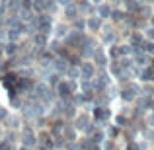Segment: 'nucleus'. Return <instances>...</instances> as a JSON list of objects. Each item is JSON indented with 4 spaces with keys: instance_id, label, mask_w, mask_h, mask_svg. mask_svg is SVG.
Here are the masks:
<instances>
[{
    "instance_id": "nucleus-8",
    "label": "nucleus",
    "mask_w": 154,
    "mask_h": 150,
    "mask_svg": "<svg viewBox=\"0 0 154 150\" xmlns=\"http://www.w3.org/2000/svg\"><path fill=\"white\" fill-rule=\"evenodd\" d=\"M144 39L154 43V26H148L146 29H144Z\"/></svg>"
},
{
    "instance_id": "nucleus-6",
    "label": "nucleus",
    "mask_w": 154,
    "mask_h": 150,
    "mask_svg": "<svg viewBox=\"0 0 154 150\" xmlns=\"http://www.w3.org/2000/svg\"><path fill=\"white\" fill-rule=\"evenodd\" d=\"M139 12H140V18H144V20H150L152 16H154L150 4H144V6H140V8H139Z\"/></svg>"
},
{
    "instance_id": "nucleus-1",
    "label": "nucleus",
    "mask_w": 154,
    "mask_h": 150,
    "mask_svg": "<svg viewBox=\"0 0 154 150\" xmlns=\"http://www.w3.org/2000/svg\"><path fill=\"white\" fill-rule=\"evenodd\" d=\"M18 136H20V144H26V146H31V148L37 146L39 139H37V133H35V129L31 127V125H23V127L20 129Z\"/></svg>"
},
{
    "instance_id": "nucleus-12",
    "label": "nucleus",
    "mask_w": 154,
    "mask_h": 150,
    "mask_svg": "<svg viewBox=\"0 0 154 150\" xmlns=\"http://www.w3.org/2000/svg\"><path fill=\"white\" fill-rule=\"evenodd\" d=\"M115 150H119V148H115Z\"/></svg>"
},
{
    "instance_id": "nucleus-10",
    "label": "nucleus",
    "mask_w": 154,
    "mask_h": 150,
    "mask_svg": "<svg viewBox=\"0 0 154 150\" xmlns=\"http://www.w3.org/2000/svg\"><path fill=\"white\" fill-rule=\"evenodd\" d=\"M90 2H92V4H98V6H100V4H102L103 0H90Z\"/></svg>"
},
{
    "instance_id": "nucleus-9",
    "label": "nucleus",
    "mask_w": 154,
    "mask_h": 150,
    "mask_svg": "<svg viewBox=\"0 0 154 150\" xmlns=\"http://www.w3.org/2000/svg\"><path fill=\"white\" fill-rule=\"evenodd\" d=\"M14 150H35V148H31V146H26V144H18Z\"/></svg>"
},
{
    "instance_id": "nucleus-5",
    "label": "nucleus",
    "mask_w": 154,
    "mask_h": 150,
    "mask_svg": "<svg viewBox=\"0 0 154 150\" xmlns=\"http://www.w3.org/2000/svg\"><path fill=\"white\" fill-rule=\"evenodd\" d=\"M63 136H64V140H66V142H76V140L80 139V133L74 129V125H66V127H64V131H63Z\"/></svg>"
},
{
    "instance_id": "nucleus-7",
    "label": "nucleus",
    "mask_w": 154,
    "mask_h": 150,
    "mask_svg": "<svg viewBox=\"0 0 154 150\" xmlns=\"http://www.w3.org/2000/svg\"><path fill=\"white\" fill-rule=\"evenodd\" d=\"M109 16H111V8L107 6V4H105V6H100L98 8V18H109Z\"/></svg>"
},
{
    "instance_id": "nucleus-3",
    "label": "nucleus",
    "mask_w": 154,
    "mask_h": 150,
    "mask_svg": "<svg viewBox=\"0 0 154 150\" xmlns=\"http://www.w3.org/2000/svg\"><path fill=\"white\" fill-rule=\"evenodd\" d=\"M133 63H135L137 68H144V66H150L152 64V57H148L144 51H137L133 55Z\"/></svg>"
},
{
    "instance_id": "nucleus-11",
    "label": "nucleus",
    "mask_w": 154,
    "mask_h": 150,
    "mask_svg": "<svg viewBox=\"0 0 154 150\" xmlns=\"http://www.w3.org/2000/svg\"><path fill=\"white\" fill-rule=\"evenodd\" d=\"M148 22H150V26H154V16H152V18H150V20H148Z\"/></svg>"
},
{
    "instance_id": "nucleus-4",
    "label": "nucleus",
    "mask_w": 154,
    "mask_h": 150,
    "mask_svg": "<svg viewBox=\"0 0 154 150\" xmlns=\"http://www.w3.org/2000/svg\"><path fill=\"white\" fill-rule=\"evenodd\" d=\"M102 18H98V16H88L86 18V29L92 31V33H96V31L102 29Z\"/></svg>"
},
{
    "instance_id": "nucleus-2",
    "label": "nucleus",
    "mask_w": 154,
    "mask_h": 150,
    "mask_svg": "<svg viewBox=\"0 0 154 150\" xmlns=\"http://www.w3.org/2000/svg\"><path fill=\"white\" fill-rule=\"evenodd\" d=\"M98 74V66L92 60H80V80H92Z\"/></svg>"
}]
</instances>
